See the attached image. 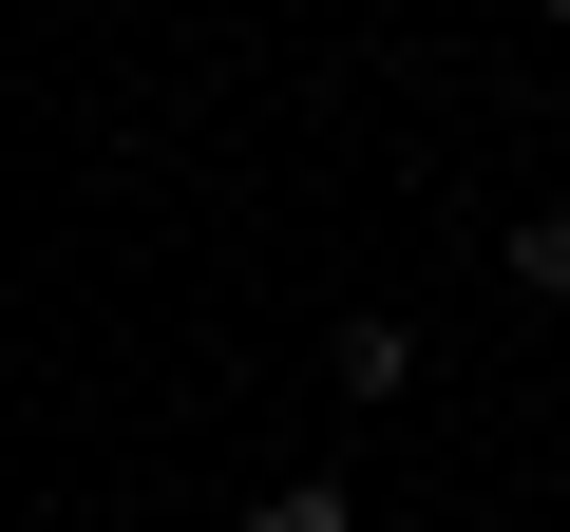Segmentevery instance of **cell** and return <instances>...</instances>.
I'll return each instance as SVG.
<instances>
[{
  "label": "cell",
  "instance_id": "1",
  "mask_svg": "<svg viewBox=\"0 0 570 532\" xmlns=\"http://www.w3.org/2000/svg\"><path fill=\"white\" fill-rule=\"evenodd\" d=\"M324 400H419V324H400V305H343V343H324Z\"/></svg>",
  "mask_w": 570,
  "mask_h": 532
},
{
  "label": "cell",
  "instance_id": "2",
  "mask_svg": "<svg viewBox=\"0 0 570 532\" xmlns=\"http://www.w3.org/2000/svg\"><path fill=\"white\" fill-rule=\"evenodd\" d=\"M247 532H362V494H343V475H266V494H247Z\"/></svg>",
  "mask_w": 570,
  "mask_h": 532
},
{
  "label": "cell",
  "instance_id": "3",
  "mask_svg": "<svg viewBox=\"0 0 570 532\" xmlns=\"http://www.w3.org/2000/svg\"><path fill=\"white\" fill-rule=\"evenodd\" d=\"M513 286H532V305H570V209H532V228H513Z\"/></svg>",
  "mask_w": 570,
  "mask_h": 532
},
{
  "label": "cell",
  "instance_id": "4",
  "mask_svg": "<svg viewBox=\"0 0 570 532\" xmlns=\"http://www.w3.org/2000/svg\"><path fill=\"white\" fill-rule=\"evenodd\" d=\"M551 20H570V0H551Z\"/></svg>",
  "mask_w": 570,
  "mask_h": 532
}]
</instances>
